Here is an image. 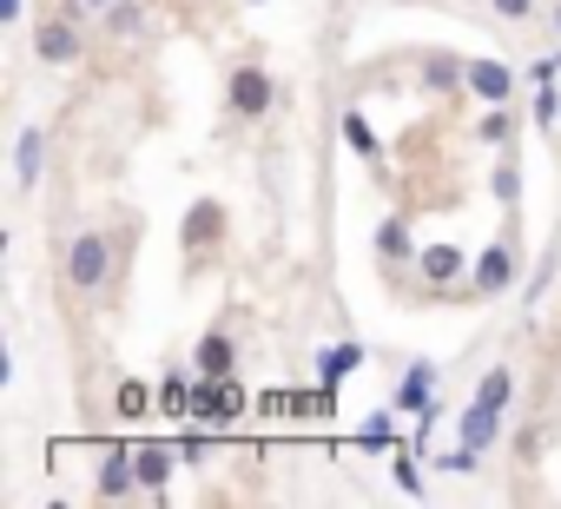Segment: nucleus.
Here are the masks:
<instances>
[{
  "instance_id": "c756f323",
  "label": "nucleus",
  "mask_w": 561,
  "mask_h": 509,
  "mask_svg": "<svg viewBox=\"0 0 561 509\" xmlns=\"http://www.w3.org/2000/svg\"><path fill=\"white\" fill-rule=\"evenodd\" d=\"M119 410H126V417H139V410H146V391H139V384H126V391H119Z\"/></svg>"
},
{
  "instance_id": "f3484780",
  "label": "nucleus",
  "mask_w": 561,
  "mask_h": 509,
  "mask_svg": "<svg viewBox=\"0 0 561 509\" xmlns=\"http://www.w3.org/2000/svg\"><path fill=\"white\" fill-rule=\"evenodd\" d=\"M344 139H351V152H357L364 166H377V159H383V139L370 133V120H364V113H344Z\"/></svg>"
},
{
  "instance_id": "2eb2a0df",
  "label": "nucleus",
  "mask_w": 561,
  "mask_h": 509,
  "mask_svg": "<svg viewBox=\"0 0 561 509\" xmlns=\"http://www.w3.org/2000/svg\"><path fill=\"white\" fill-rule=\"evenodd\" d=\"M318 371H324V384L357 377V371H364V344H331V351H318Z\"/></svg>"
},
{
  "instance_id": "f8f14e48",
  "label": "nucleus",
  "mask_w": 561,
  "mask_h": 509,
  "mask_svg": "<svg viewBox=\"0 0 561 509\" xmlns=\"http://www.w3.org/2000/svg\"><path fill=\"white\" fill-rule=\"evenodd\" d=\"M133 463H139V489H165V483H172L179 450H172V443H139V450H133Z\"/></svg>"
},
{
  "instance_id": "7c9ffc66",
  "label": "nucleus",
  "mask_w": 561,
  "mask_h": 509,
  "mask_svg": "<svg viewBox=\"0 0 561 509\" xmlns=\"http://www.w3.org/2000/svg\"><path fill=\"white\" fill-rule=\"evenodd\" d=\"M21 21V0H0V27H14Z\"/></svg>"
},
{
  "instance_id": "6e6552de",
  "label": "nucleus",
  "mask_w": 561,
  "mask_h": 509,
  "mask_svg": "<svg viewBox=\"0 0 561 509\" xmlns=\"http://www.w3.org/2000/svg\"><path fill=\"white\" fill-rule=\"evenodd\" d=\"M34 54H41L47 67H73V60H80V34H73L67 21H47V27L34 34Z\"/></svg>"
},
{
  "instance_id": "4468645a",
  "label": "nucleus",
  "mask_w": 561,
  "mask_h": 509,
  "mask_svg": "<svg viewBox=\"0 0 561 509\" xmlns=\"http://www.w3.org/2000/svg\"><path fill=\"white\" fill-rule=\"evenodd\" d=\"M430 397H436V364L423 358V364L403 371V384H397V410H423Z\"/></svg>"
},
{
  "instance_id": "bb28decb",
  "label": "nucleus",
  "mask_w": 561,
  "mask_h": 509,
  "mask_svg": "<svg viewBox=\"0 0 561 509\" xmlns=\"http://www.w3.org/2000/svg\"><path fill=\"white\" fill-rule=\"evenodd\" d=\"M554 113H561V93H554V87H541V93H535V120H541V126H554Z\"/></svg>"
},
{
  "instance_id": "2f4dec72",
  "label": "nucleus",
  "mask_w": 561,
  "mask_h": 509,
  "mask_svg": "<svg viewBox=\"0 0 561 509\" xmlns=\"http://www.w3.org/2000/svg\"><path fill=\"white\" fill-rule=\"evenodd\" d=\"M80 8H93V14H106V8H113V0H80Z\"/></svg>"
},
{
  "instance_id": "423d86ee",
  "label": "nucleus",
  "mask_w": 561,
  "mask_h": 509,
  "mask_svg": "<svg viewBox=\"0 0 561 509\" xmlns=\"http://www.w3.org/2000/svg\"><path fill=\"white\" fill-rule=\"evenodd\" d=\"M416 265H423L430 285H456V279L469 272V251H462V245H423V251H416Z\"/></svg>"
},
{
  "instance_id": "1a4fd4ad",
  "label": "nucleus",
  "mask_w": 561,
  "mask_h": 509,
  "mask_svg": "<svg viewBox=\"0 0 561 509\" xmlns=\"http://www.w3.org/2000/svg\"><path fill=\"white\" fill-rule=\"evenodd\" d=\"M469 93L489 100V106H502V100L515 93V73H508L502 60H469Z\"/></svg>"
},
{
  "instance_id": "0eeeda50",
  "label": "nucleus",
  "mask_w": 561,
  "mask_h": 509,
  "mask_svg": "<svg viewBox=\"0 0 561 509\" xmlns=\"http://www.w3.org/2000/svg\"><path fill=\"white\" fill-rule=\"evenodd\" d=\"M41 172H47V133H41V126H21V139H14V179L34 192Z\"/></svg>"
},
{
  "instance_id": "7ed1b4c3",
  "label": "nucleus",
  "mask_w": 561,
  "mask_h": 509,
  "mask_svg": "<svg viewBox=\"0 0 561 509\" xmlns=\"http://www.w3.org/2000/svg\"><path fill=\"white\" fill-rule=\"evenodd\" d=\"M225 100H231V113H238V120H264V113H271V100H277V87H271V73H264V67H238V73H231V87H225Z\"/></svg>"
},
{
  "instance_id": "9b49d317",
  "label": "nucleus",
  "mask_w": 561,
  "mask_h": 509,
  "mask_svg": "<svg viewBox=\"0 0 561 509\" xmlns=\"http://www.w3.org/2000/svg\"><path fill=\"white\" fill-rule=\"evenodd\" d=\"M192 371H198V377H231V371H238L231 338H225V331H205V338H198V351H192Z\"/></svg>"
},
{
  "instance_id": "f03ea898",
  "label": "nucleus",
  "mask_w": 561,
  "mask_h": 509,
  "mask_svg": "<svg viewBox=\"0 0 561 509\" xmlns=\"http://www.w3.org/2000/svg\"><path fill=\"white\" fill-rule=\"evenodd\" d=\"M106 272H113V245H106L100 231H80V238L67 245V285H73V292H100Z\"/></svg>"
},
{
  "instance_id": "72a5a7b5",
  "label": "nucleus",
  "mask_w": 561,
  "mask_h": 509,
  "mask_svg": "<svg viewBox=\"0 0 561 509\" xmlns=\"http://www.w3.org/2000/svg\"><path fill=\"white\" fill-rule=\"evenodd\" d=\"M251 8H257V0H251Z\"/></svg>"
},
{
  "instance_id": "aec40b11",
  "label": "nucleus",
  "mask_w": 561,
  "mask_h": 509,
  "mask_svg": "<svg viewBox=\"0 0 561 509\" xmlns=\"http://www.w3.org/2000/svg\"><path fill=\"white\" fill-rule=\"evenodd\" d=\"M377 251H383V259H416V251H410V231H403V218H383V225H377Z\"/></svg>"
},
{
  "instance_id": "c85d7f7f",
  "label": "nucleus",
  "mask_w": 561,
  "mask_h": 509,
  "mask_svg": "<svg viewBox=\"0 0 561 509\" xmlns=\"http://www.w3.org/2000/svg\"><path fill=\"white\" fill-rule=\"evenodd\" d=\"M179 456H185V463H205V456H211V437H185Z\"/></svg>"
},
{
  "instance_id": "5701e85b",
  "label": "nucleus",
  "mask_w": 561,
  "mask_h": 509,
  "mask_svg": "<svg viewBox=\"0 0 561 509\" xmlns=\"http://www.w3.org/2000/svg\"><path fill=\"white\" fill-rule=\"evenodd\" d=\"M357 443H364V450H390V443H397V430H390V417H370Z\"/></svg>"
},
{
  "instance_id": "39448f33",
  "label": "nucleus",
  "mask_w": 561,
  "mask_h": 509,
  "mask_svg": "<svg viewBox=\"0 0 561 509\" xmlns=\"http://www.w3.org/2000/svg\"><path fill=\"white\" fill-rule=\"evenodd\" d=\"M93 489H100V502H119V496L139 489V463H133L126 443H113V450L100 456V483H93Z\"/></svg>"
},
{
  "instance_id": "4be33fe9",
  "label": "nucleus",
  "mask_w": 561,
  "mask_h": 509,
  "mask_svg": "<svg viewBox=\"0 0 561 509\" xmlns=\"http://www.w3.org/2000/svg\"><path fill=\"white\" fill-rule=\"evenodd\" d=\"M489 185H495V199H502V205H515V199H522V172H515V166H495V179H489Z\"/></svg>"
},
{
  "instance_id": "a878e982",
  "label": "nucleus",
  "mask_w": 561,
  "mask_h": 509,
  "mask_svg": "<svg viewBox=\"0 0 561 509\" xmlns=\"http://www.w3.org/2000/svg\"><path fill=\"white\" fill-rule=\"evenodd\" d=\"M397 489H403V496H423V470H416V456H397Z\"/></svg>"
},
{
  "instance_id": "412c9836",
  "label": "nucleus",
  "mask_w": 561,
  "mask_h": 509,
  "mask_svg": "<svg viewBox=\"0 0 561 509\" xmlns=\"http://www.w3.org/2000/svg\"><path fill=\"white\" fill-rule=\"evenodd\" d=\"M476 456H482L476 443H456L449 456H436V470H449V476H469V470H476Z\"/></svg>"
},
{
  "instance_id": "393cba45",
  "label": "nucleus",
  "mask_w": 561,
  "mask_h": 509,
  "mask_svg": "<svg viewBox=\"0 0 561 509\" xmlns=\"http://www.w3.org/2000/svg\"><path fill=\"white\" fill-rule=\"evenodd\" d=\"M476 133H482V146H502V139H508V113H502V106H495V113H482V126H476Z\"/></svg>"
},
{
  "instance_id": "20e7f679",
  "label": "nucleus",
  "mask_w": 561,
  "mask_h": 509,
  "mask_svg": "<svg viewBox=\"0 0 561 509\" xmlns=\"http://www.w3.org/2000/svg\"><path fill=\"white\" fill-rule=\"evenodd\" d=\"M508 285H515V251H508V245H489L482 259L469 265V292H476V298H495V292H508Z\"/></svg>"
},
{
  "instance_id": "f257e3e1",
  "label": "nucleus",
  "mask_w": 561,
  "mask_h": 509,
  "mask_svg": "<svg viewBox=\"0 0 561 509\" xmlns=\"http://www.w3.org/2000/svg\"><path fill=\"white\" fill-rule=\"evenodd\" d=\"M238 410H244V391H238L231 377H198V391H192V417H185V423H198V430H225V423H238Z\"/></svg>"
},
{
  "instance_id": "b1692460",
  "label": "nucleus",
  "mask_w": 561,
  "mask_h": 509,
  "mask_svg": "<svg viewBox=\"0 0 561 509\" xmlns=\"http://www.w3.org/2000/svg\"><path fill=\"white\" fill-rule=\"evenodd\" d=\"M106 27H113V34H133V27H139V8H133V0H113V8H106Z\"/></svg>"
},
{
  "instance_id": "dca6fc26",
  "label": "nucleus",
  "mask_w": 561,
  "mask_h": 509,
  "mask_svg": "<svg viewBox=\"0 0 561 509\" xmlns=\"http://www.w3.org/2000/svg\"><path fill=\"white\" fill-rule=\"evenodd\" d=\"M423 87H430V93H449V87H469V67H456L449 54H430V60H423Z\"/></svg>"
},
{
  "instance_id": "9d476101",
  "label": "nucleus",
  "mask_w": 561,
  "mask_h": 509,
  "mask_svg": "<svg viewBox=\"0 0 561 509\" xmlns=\"http://www.w3.org/2000/svg\"><path fill=\"white\" fill-rule=\"evenodd\" d=\"M225 231V212L211 205V199H192L185 205V225H179V238H185V251H198V245H211Z\"/></svg>"
},
{
  "instance_id": "cd10ccee",
  "label": "nucleus",
  "mask_w": 561,
  "mask_h": 509,
  "mask_svg": "<svg viewBox=\"0 0 561 509\" xmlns=\"http://www.w3.org/2000/svg\"><path fill=\"white\" fill-rule=\"evenodd\" d=\"M489 8H495L502 21H528V8H535V0H489Z\"/></svg>"
},
{
  "instance_id": "ddd939ff",
  "label": "nucleus",
  "mask_w": 561,
  "mask_h": 509,
  "mask_svg": "<svg viewBox=\"0 0 561 509\" xmlns=\"http://www.w3.org/2000/svg\"><path fill=\"white\" fill-rule=\"evenodd\" d=\"M456 430H462V443H476V450H489V443L502 437V410H495V404H469V410L456 417Z\"/></svg>"
},
{
  "instance_id": "6ab92c4d",
  "label": "nucleus",
  "mask_w": 561,
  "mask_h": 509,
  "mask_svg": "<svg viewBox=\"0 0 561 509\" xmlns=\"http://www.w3.org/2000/svg\"><path fill=\"white\" fill-rule=\"evenodd\" d=\"M508 397H515V377H508V371L495 364V371H489V377L476 384V404H495V410H508Z\"/></svg>"
},
{
  "instance_id": "a211bd4d",
  "label": "nucleus",
  "mask_w": 561,
  "mask_h": 509,
  "mask_svg": "<svg viewBox=\"0 0 561 509\" xmlns=\"http://www.w3.org/2000/svg\"><path fill=\"white\" fill-rule=\"evenodd\" d=\"M192 391H198V384L165 377V384H159V410H165V417H192Z\"/></svg>"
},
{
  "instance_id": "473e14b6",
  "label": "nucleus",
  "mask_w": 561,
  "mask_h": 509,
  "mask_svg": "<svg viewBox=\"0 0 561 509\" xmlns=\"http://www.w3.org/2000/svg\"><path fill=\"white\" fill-rule=\"evenodd\" d=\"M554 34H561V8H554Z\"/></svg>"
}]
</instances>
